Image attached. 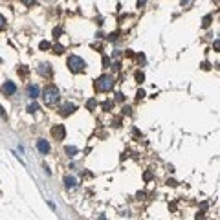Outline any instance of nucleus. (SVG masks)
I'll return each instance as SVG.
<instances>
[{
    "label": "nucleus",
    "instance_id": "20",
    "mask_svg": "<svg viewBox=\"0 0 220 220\" xmlns=\"http://www.w3.org/2000/svg\"><path fill=\"white\" fill-rule=\"evenodd\" d=\"M22 2H24L26 6H33V4H35V0H22Z\"/></svg>",
    "mask_w": 220,
    "mask_h": 220
},
{
    "label": "nucleus",
    "instance_id": "2",
    "mask_svg": "<svg viewBox=\"0 0 220 220\" xmlns=\"http://www.w3.org/2000/svg\"><path fill=\"white\" fill-rule=\"evenodd\" d=\"M96 90L97 92H108V90H112V86H114V77L112 75H101L99 79L96 81Z\"/></svg>",
    "mask_w": 220,
    "mask_h": 220
},
{
    "label": "nucleus",
    "instance_id": "13",
    "mask_svg": "<svg viewBox=\"0 0 220 220\" xmlns=\"http://www.w3.org/2000/svg\"><path fill=\"white\" fill-rule=\"evenodd\" d=\"M66 152H68V154H70V156H75V154H77V149H75V147H72V145H70V147H66Z\"/></svg>",
    "mask_w": 220,
    "mask_h": 220
},
{
    "label": "nucleus",
    "instance_id": "15",
    "mask_svg": "<svg viewBox=\"0 0 220 220\" xmlns=\"http://www.w3.org/2000/svg\"><path fill=\"white\" fill-rule=\"evenodd\" d=\"M48 48H52V44H50L48 40H42V42H40V50H48Z\"/></svg>",
    "mask_w": 220,
    "mask_h": 220
},
{
    "label": "nucleus",
    "instance_id": "19",
    "mask_svg": "<svg viewBox=\"0 0 220 220\" xmlns=\"http://www.w3.org/2000/svg\"><path fill=\"white\" fill-rule=\"evenodd\" d=\"M6 28V19H4V15H0V29H4Z\"/></svg>",
    "mask_w": 220,
    "mask_h": 220
},
{
    "label": "nucleus",
    "instance_id": "21",
    "mask_svg": "<svg viewBox=\"0 0 220 220\" xmlns=\"http://www.w3.org/2000/svg\"><path fill=\"white\" fill-rule=\"evenodd\" d=\"M118 39V33H112V35H108V40H116Z\"/></svg>",
    "mask_w": 220,
    "mask_h": 220
},
{
    "label": "nucleus",
    "instance_id": "8",
    "mask_svg": "<svg viewBox=\"0 0 220 220\" xmlns=\"http://www.w3.org/2000/svg\"><path fill=\"white\" fill-rule=\"evenodd\" d=\"M28 96H29L31 99H37V97L40 96L39 86H37V84H29V86H28Z\"/></svg>",
    "mask_w": 220,
    "mask_h": 220
},
{
    "label": "nucleus",
    "instance_id": "12",
    "mask_svg": "<svg viewBox=\"0 0 220 220\" xmlns=\"http://www.w3.org/2000/svg\"><path fill=\"white\" fill-rule=\"evenodd\" d=\"M209 24H211V17L207 15V17H204V20H202V28H209Z\"/></svg>",
    "mask_w": 220,
    "mask_h": 220
},
{
    "label": "nucleus",
    "instance_id": "25",
    "mask_svg": "<svg viewBox=\"0 0 220 220\" xmlns=\"http://www.w3.org/2000/svg\"><path fill=\"white\" fill-rule=\"evenodd\" d=\"M141 6H145V0H138V7H141Z\"/></svg>",
    "mask_w": 220,
    "mask_h": 220
},
{
    "label": "nucleus",
    "instance_id": "3",
    "mask_svg": "<svg viewBox=\"0 0 220 220\" xmlns=\"http://www.w3.org/2000/svg\"><path fill=\"white\" fill-rule=\"evenodd\" d=\"M68 68H70L72 74H79V72L84 70V61L77 55H70L68 57Z\"/></svg>",
    "mask_w": 220,
    "mask_h": 220
},
{
    "label": "nucleus",
    "instance_id": "14",
    "mask_svg": "<svg viewBox=\"0 0 220 220\" xmlns=\"http://www.w3.org/2000/svg\"><path fill=\"white\" fill-rule=\"evenodd\" d=\"M53 50H55V53H57V55H61V53L64 52V46H61V44H55V46H53Z\"/></svg>",
    "mask_w": 220,
    "mask_h": 220
},
{
    "label": "nucleus",
    "instance_id": "4",
    "mask_svg": "<svg viewBox=\"0 0 220 220\" xmlns=\"http://www.w3.org/2000/svg\"><path fill=\"white\" fill-rule=\"evenodd\" d=\"M52 138L57 140V141L66 138V128H64V125H53V127H52Z\"/></svg>",
    "mask_w": 220,
    "mask_h": 220
},
{
    "label": "nucleus",
    "instance_id": "11",
    "mask_svg": "<svg viewBox=\"0 0 220 220\" xmlns=\"http://www.w3.org/2000/svg\"><path fill=\"white\" fill-rule=\"evenodd\" d=\"M37 110H39V105H37V103H31V105L28 106V112H29V114H35Z\"/></svg>",
    "mask_w": 220,
    "mask_h": 220
},
{
    "label": "nucleus",
    "instance_id": "17",
    "mask_svg": "<svg viewBox=\"0 0 220 220\" xmlns=\"http://www.w3.org/2000/svg\"><path fill=\"white\" fill-rule=\"evenodd\" d=\"M40 74L48 75V64H42V66H40Z\"/></svg>",
    "mask_w": 220,
    "mask_h": 220
},
{
    "label": "nucleus",
    "instance_id": "5",
    "mask_svg": "<svg viewBox=\"0 0 220 220\" xmlns=\"http://www.w3.org/2000/svg\"><path fill=\"white\" fill-rule=\"evenodd\" d=\"M2 92H4L6 96H13V94L17 92V84H15L13 81H7V83H4V86H2Z\"/></svg>",
    "mask_w": 220,
    "mask_h": 220
},
{
    "label": "nucleus",
    "instance_id": "18",
    "mask_svg": "<svg viewBox=\"0 0 220 220\" xmlns=\"http://www.w3.org/2000/svg\"><path fill=\"white\" fill-rule=\"evenodd\" d=\"M103 106H105V110H110V108H112V101H105Z\"/></svg>",
    "mask_w": 220,
    "mask_h": 220
},
{
    "label": "nucleus",
    "instance_id": "16",
    "mask_svg": "<svg viewBox=\"0 0 220 220\" xmlns=\"http://www.w3.org/2000/svg\"><path fill=\"white\" fill-rule=\"evenodd\" d=\"M143 79H145V75H143L141 72H138V74H136V81H138V83H143Z\"/></svg>",
    "mask_w": 220,
    "mask_h": 220
},
{
    "label": "nucleus",
    "instance_id": "23",
    "mask_svg": "<svg viewBox=\"0 0 220 220\" xmlns=\"http://www.w3.org/2000/svg\"><path fill=\"white\" fill-rule=\"evenodd\" d=\"M215 50H217V52H220V40H217V42H215Z\"/></svg>",
    "mask_w": 220,
    "mask_h": 220
},
{
    "label": "nucleus",
    "instance_id": "7",
    "mask_svg": "<svg viewBox=\"0 0 220 220\" xmlns=\"http://www.w3.org/2000/svg\"><path fill=\"white\" fill-rule=\"evenodd\" d=\"M74 112H75V105H72V103H66L61 106V116H70Z\"/></svg>",
    "mask_w": 220,
    "mask_h": 220
},
{
    "label": "nucleus",
    "instance_id": "10",
    "mask_svg": "<svg viewBox=\"0 0 220 220\" xmlns=\"http://www.w3.org/2000/svg\"><path fill=\"white\" fill-rule=\"evenodd\" d=\"M96 106H97V101H96V99H88V103H86V108H88V110H94Z\"/></svg>",
    "mask_w": 220,
    "mask_h": 220
},
{
    "label": "nucleus",
    "instance_id": "9",
    "mask_svg": "<svg viewBox=\"0 0 220 220\" xmlns=\"http://www.w3.org/2000/svg\"><path fill=\"white\" fill-rule=\"evenodd\" d=\"M75 183H77V180H75L74 176H66V178H64V185H66L68 189H72V187H75Z\"/></svg>",
    "mask_w": 220,
    "mask_h": 220
},
{
    "label": "nucleus",
    "instance_id": "24",
    "mask_svg": "<svg viewBox=\"0 0 220 220\" xmlns=\"http://www.w3.org/2000/svg\"><path fill=\"white\" fill-rule=\"evenodd\" d=\"M143 96H145V92H143V90H140V92H138V99H141Z\"/></svg>",
    "mask_w": 220,
    "mask_h": 220
},
{
    "label": "nucleus",
    "instance_id": "1",
    "mask_svg": "<svg viewBox=\"0 0 220 220\" xmlns=\"http://www.w3.org/2000/svg\"><path fill=\"white\" fill-rule=\"evenodd\" d=\"M42 99L46 105H57L59 103V90L55 86H46L42 92Z\"/></svg>",
    "mask_w": 220,
    "mask_h": 220
},
{
    "label": "nucleus",
    "instance_id": "6",
    "mask_svg": "<svg viewBox=\"0 0 220 220\" xmlns=\"http://www.w3.org/2000/svg\"><path fill=\"white\" fill-rule=\"evenodd\" d=\"M37 149H39L40 154H48L50 152V143H48V140H39L37 141Z\"/></svg>",
    "mask_w": 220,
    "mask_h": 220
},
{
    "label": "nucleus",
    "instance_id": "22",
    "mask_svg": "<svg viewBox=\"0 0 220 220\" xmlns=\"http://www.w3.org/2000/svg\"><path fill=\"white\" fill-rule=\"evenodd\" d=\"M0 116H2V118H6V110H4V106H2V105H0Z\"/></svg>",
    "mask_w": 220,
    "mask_h": 220
}]
</instances>
